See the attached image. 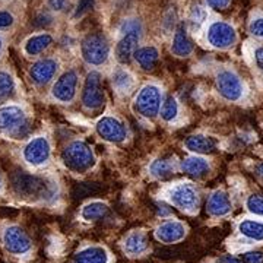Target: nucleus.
<instances>
[{"mask_svg":"<svg viewBox=\"0 0 263 263\" xmlns=\"http://www.w3.org/2000/svg\"><path fill=\"white\" fill-rule=\"evenodd\" d=\"M12 189L22 197H47L53 193L51 184L43 177L34 174H27L24 171L15 173L12 176Z\"/></svg>","mask_w":263,"mask_h":263,"instance_id":"1","label":"nucleus"},{"mask_svg":"<svg viewBox=\"0 0 263 263\" xmlns=\"http://www.w3.org/2000/svg\"><path fill=\"white\" fill-rule=\"evenodd\" d=\"M63 162L66 167L76 173H82L89 170L95 164V157L92 149L85 142L75 141L66 146L63 151Z\"/></svg>","mask_w":263,"mask_h":263,"instance_id":"2","label":"nucleus"},{"mask_svg":"<svg viewBox=\"0 0 263 263\" xmlns=\"http://www.w3.org/2000/svg\"><path fill=\"white\" fill-rule=\"evenodd\" d=\"M110 54L107 38L101 34H91L82 41V56L89 65H103Z\"/></svg>","mask_w":263,"mask_h":263,"instance_id":"3","label":"nucleus"},{"mask_svg":"<svg viewBox=\"0 0 263 263\" xmlns=\"http://www.w3.org/2000/svg\"><path fill=\"white\" fill-rule=\"evenodd\" d=\"M161 100L162 94L160 88L155 85H146L145 88H142L135 100V110L143 117L152 119L160 113Z\"/></svg>","mask_w":263,"mask_h":263,"instance_id":"4","label":"nucleus"},{"mask_svg":"<svg viewBox=\"0 0 263 263\" xmlns=\"http://www.w3.org/2000/svg\"><path fill=\"white\" fill-rule=\"evenodd\" d=\"M170 202L184 212H196L199 208V193L190 183H180L168 192Z\"/></svg>","mask_w":263,"mask_h":263,"instance_id":"5","label":"nucleus"},{"mask_svg":"<svg viewBox=\"0 0 263 263\" xmlns=\"http://www.w3.org/2000/svg\"><path fill=\"white\" fill-rule=\"evenodd\" d=\"M216 89L228 101H238L245 94V86L231 70H221L216 76Z\"/></svg>","mask_w":263,"mask_h":263,"instance_id":"6","label":"nucleus"},{"mask_svg":"<svg viewBox=\"0 0 263 263\" xmlns=\"http://www.w3.org/2000/svg\"><path fill=\"white\" fill-rule=\"evenodd\" d=\"M82 103L88 110H97L104 104L101 75L98 72H91L86 76L82 91Z\"/></svg>","mask_w":263,"mask_h":263,"instance_id":"7","label":"nucleus"},{"mask_svg":"<svg viewBox=\"0 0 263 263\" xmlns=\"http://www.w3.org/2000/svg\"><path fill=\"white\" fill-rule=\"evenodd\" d=\"M3 243L6 250L12 254H24L31 249V240L27 233L19 227H9L5 230Z\"/></svg>","mask_w":263,"mask_h":263,"instance_id":"8","label":"nucleus"},{"mask_svg":"<svg viewBox=\"0 0 263 263\" xmlns=\"http://www.w3.org/2000/svg\"><path fill=\"white\" fill-rule=\"evenodd\" d=\"M97 133L103 138L104 141L119 143L126 139V127L123 123L114 117H103L97 123Z\"/></svg>","mask_w":263,"mask_h":263,"instance_id":"9","label":"nucleus"},{"mask_svg":"<svg viewBox=\"0 0 263 263\" xmlns=\"http://www.w3.org/2000/svg\"><path fill=\"white\" fill-rule=\"evenodd\" d=\"M208 40L214 47L228 48L234 44L237 35L231 25H228L226 22H215L209 27Z\"/></svg>","mask_w":263,"mask_h":263,"instance_id":"10","label":"nucleus"},{"mask_svg":"<svg viewBox=\"0 0 263 263\" xmlns=\"http://www.w3.org/2000/svg\"><path fill=\"white\" fill-rule=\"evenodd\" d=\"M78 86V75L75 70H67L57 79V82L53 86V97L62 101L69 103L73 100Z\"/></svg>","mask_w":263,"mask_h":263,"instance_id":"11","label":"nucleus"},{"mask_svg":"<svg viewBox=\"0 0 263 263\" xmlns=\"http://www.w3.org/2000/svg\"><path fill=\"white\" fill-rule=\"evenodd\" d=\"M50 143L46 138H35L24 149V158L31 165H43L50 158Z\"/></svg>","mask_w":263,"mask_h":263,"instance_id":"12","label":"nucleus"},{"mask_svg":"<svg viewBox=\"0 0 263 263\" xmlns=\"http://www.w3.org/2000/svg\"><path fill=\"white\" fill-rule=\"evenodd\" d=\"M25 113L21 107L6 105L0 108V130L15 132L25 126Z\"/></svg>","mask_w":263,"mask_h":263,"instance_id":"13","label":"nucleus"},{"mask_svg":"<svg viewBox=\"0 0 263 263\" xmlns=\"http://www.w3.org/2000/svg\"><path fill=\"white\" fill-rule=\"evenodd\" d=\"M141 38V31H126L123 38L116 47V57L120 63H127L138 51V43Z\"/></svg>","mask_w":263,"mask_h":263,"instance_id":"14","label":"nucleus"},{"mask_svg":"<svg viewBox=\"0 0 263 263\" xmlns=\"http://www.w3.org/2000/svg\"><path fill=\"white\" fill-rule=\"evenodd\" d=\"M184 235H186V228L179 221H167V222H162L157 228V231H155V237L160 241L167 243V245L177 243V241L184 238Z\"/></svg>","mask_w":263,"mask_h":263,"instance_id":"15","label":"nucleus"},{"mask_svg":"<svg viewBox=\"0 0 263 263\" xmlns=\"http://www.w3.org/2000/svg\"><path fill=\"white\" fill-rule=\"evenodd\" d=\"M57 67H59V65L53 59L40 60L31 67V78L35 84L46 85L53 79V76L56 75Z\"/></svg>","mask_w":263,"mask_h":263,"instance_id":"16","label":"nucleus"},{"mask_svg":"<svg viewBox=\"0 0 263 263\" xmlns=\"http://www.w3.org/2000/svg\"><path fill=\"white\" fill-rule=\"evenodd\" d=\"M208 212L212 216H226L231 212V200L227 195L226 192L222 190H215L208 200Z\"/></svg>","mask_w":263,"mask_h":263,"instance_id":"17","label":"nucleus"},{"mask_svg":"<svg viewBox=\"0 0 263 263\" xmlns=\"http://www.w3.org/2000/svg\"><path fill=\"white\" fill-rule=\"evenodd\" d=\"M73 263H108V254L103 247L92 246L76 254Z\"/></svg>","mask_w":263,"mask_h":263,"instance_id":"18","label":"nucleus"},{"mask_svg":"<svg viewBox=\"0 0 263 263\" xmlns=\"http://www.w3.org/2000/svg\"><path fill=\"white\" fill-rule=\"evenodd\" d=\"M148 249V238L142 231H133L124 240V250L130 256H139Z\"/></svg>","mask_w":263,"mask_h":263,"instance_id":"19","label":"nucleus"},{"mask_svg":"<svg viewBox=\"0 0 263 263\" xmlns=\"http://www.w3.org/2000/svg\"><path fill=\"white\" fill-rule=\"evenodd\" d=\"M186 148L195 154H211L215 149V142L203 135H195V136L187 138Z\"/></svg>","mask_w":263,"mask_h":263,"instance_id":"20","label":"nucleus"},{"mask_svg":"<svg viewBox=\"0 0 263 263\" xmlns=\"http://www.w3.org/2000/svg\"><path fill=\"white\" fill-rule=\"evenodd\" d=\"M192 50H193V44H192V41L189 40L187 34H186V28L181 25V27L177 28L176 35H174L173 53L180 57H186L192 53Z\"/></svg>","mask_w":263,"mask_h":263,"instance_id":"21","label":"nucleus"},{"mask_svg":"<svg viewBox=\"0 0 263 263\" xmlns=\"http://www.w3.org/2000/svg\"><path fill=\"white\" fill-rule=\"evenodd\" d=\"M238 231H240V234L249 240L263 241V222L260 221L245 219L238 224Z\"/></svg>","mask_w":263,"mask_h":263,"instance_id":"22","label":"nucleus"},{"mask_svg":"<svg viewBox=\"0 0 263 263\" xmlns=\"http://www.w3.org/2000/svg\"><path fill=\"white\" fill-rule=\"evenodd\" d=\"M181 170L189 176L200 177V176H203L205 173L209 171V164L202 157H189L181 162Z\"/></svg>","mask_w":263,"mask_h":263,"instance_id":"23","label":"nucleus"},{"mask_svg":"<svg viewBox=\"0 0 263 263\" xmlns=\"http://www.w3.org/2000/svg\"><path fill=\"white\" fill-rule=\"evenodd\" d=\"M158 51H157V48L154 47H142L139 48L136 53H135V59H136V62L141 65L142 69H145V70H151V69H154L155 65H157V62H158Z\"/></svg>","mask_w":263,"mask_h":263,"instance_id":"24","label":"nucleus"},{"mask_svg":"<svg viewBox=\"0 0 263 263\" xmlns=\"http://www.w3.org/2000/svg\"><path fill=\"white\" fill-rule=\"evenodd\" d=\"M108 212V206L103 202H91L82 209V218L85 221H97L101 219Z\"/></svg>","mask_w":263,"mask_h":263,"instance_id":"25","label":"nucleus"},{"mask_svg":"<svg viewBox=\"0 0 263 263\" xmlns=\"http://www.w3.org/2000/svg\"><path fill=\"white\" fill-rule=\"evenodd\" d=\"M51 37L47 34H43V35H37V37H32L27 43L25 46V51L28 53L29 56H35L38 53H41L44 48H47L51 44Z\"/></svg>","mask_w":263,"mask_h":263,"instance_id":"26","label":"nucleus"},{"mask_svg":"<svg viewBox=\"0 0 263 263\" xmlns=\"http://www.w3.org/2000/svg\"><path fill=\"white\" fill-rule=\"evenodd\" d=\"M149 171L151 174L157 179H167L174 173V167L170 161L155 160L149 165Z\"/></svg>","mask_w":263,"mask_h":263,"instance_id":"27","label":"nucleus"},{"mask_svg":"<svg viewBox=\"0 0 263 263\" xmlns=\"http://www.w3.org/2000/svg\"><path fill=\"white\" fill-rule=\"evenodd\" d=\"M113 85L116 86V89L119 92L126 94V92H130L132 86H133V79H132V76L127 72L119 70L113 76Z\"/></svg>","mask_w":263,"mask_h":263,"instance_id":"28","label":"nucleus"},{"mask_svg":"<svg viewBox=\"0 0 263 263\" xmlns=\"http://www.w3.org/2000/svg\"><path fill=\"white\" fill-rule=\"evenodd\" d=\"M177 114H179V104L176 101V98L168 97L165 100V103H162V107H161V117L165 122H173L177 117Z\"/></svg>","mask_w":263,"mask_h":263,"instance_id":"29","label":"nucleus"},{"mask_svg":"<svg viewBox=\"0 0 263 263\" xmlns=\"http://www.w3.org/2000/svg\"><path fill=\"white\" fill-rule=\"evenodd\" d=\"M15 89V84H13V79L9 73H5V72H0V100H5L8 98Z\"/></svg>","mask_w":263,"mask_h":263,"instance_id":"30","label":"nucleus"},{"mask_svg":"<svg viewBox=\"0 0 263 263\" xmlns=\"http://www.w3.org/2000/svg\"><path fill=\"white\" fill-rule=\"evenodd\" d=\"M246 206L249 209V212H252L254 215L263 216V196L262 195L249 196L246 200Z\"/></svg>","mask_w":263,"mask_h":263,"instance_id":"31","label":"nucleus"},{"mask_svg":"<svg viewBox=\"0 0 263 263\" xmlns=\"http://www.w3.org/2000/svg\"><path fill=\"white\" fill-rule=\"evenodd\" d=\"M95 192H98V186L95 184V183H85V184H79L78 187L75 189V192H73V195L76 197H86L88 195H91V193H95Z\"/></svg>","mask_w":263,"mask_h":263,"instance_id":"32","label":"nucleus"},{"mask_svg":"<svg viewBox=\"0 0 263 263\" xmlns=\"http://www.w3.org/2000/svg\"><path fill=\"white\" fill-rule=\"evenodd\" d=\"M241 262L243 263H263L262 252H246L241 254Z\"/></svg>","mask_w":263,"mask_h":263,"instance_id":"33","label":"nucleus"},{"mask_svg":"<svg viewBox=\"0 0 263 263\" xmlns=\"http://www.w3.org/2000/svg\"><path fill=\"white\" fill-rule=\"evenodd\" d=\"M94 6V0H79L78 3V9L75 12V16H82L89 9H92Z\"/></svg>","mask_w":263,"mask_h":263,"instance_id":"34","label":"nucleus"},{"mask_svg":"<svg viewBox=\"0 0 263 263\" xmlns=\"http://www.w3.org/2000/svg\"><path fill=\"white\" fill-rule=\"evenodd\" d=\"M250 32L253 34L254 37L263 38V18L254 19L253 22L250 24Z\"/></svg>","mask_w":263,"mask_h":263,"instance_id":"35","label":"nucleus"},{"mask_svg":"<svg viewBox=\"0 0 263 263\" xmlns=\"http://www.w3.org/2000/svg\"><path fill=\"white\" fill-rule=\"evenodd\" d=\"M13 24V18L9 12H0V28H8Z\"/></svg>","mask_w":263,"mask_h":263,"instance_id":"36","label":"nucleus"},{"mask_svg":"<svg viewBox=\"0 0 263 263\" xmlns=\"http://www.w3.org/2000/svg\"><path fill=\"white\" fill-rule=\"evenodd\" d=\"M208 5L212 8V9L216 10H222L226 9L227 6L230 5V0H206Z\"/></svg>","mask_w":263,"mask_h":263,"instance_id":"37","label":"nucleus"},{"mask_svg":"<svg viewBox=\"0 0 263 263\" xmlns=\"http://www.w3.org/2000/svg\"><path fill=\"white\" fill-rule=\"evenodd\" d=\"M48 5L54 10H63L69 3H67V0H48Z\"/></svg>","mask_w":263,"mask_h":263,"instance_id":"38","label":"nucleus"},{"mask_svg":"<svg viewBox=\"0 0 263 263\" xmlns=\"http://www.w3.org/2000/svg\"><path fill=\"white\" fill-rule=\"evenodd\" d=\"M51 22V18L48 15H40L35 21H34V25L35 27H43V25H48Z\"/></svg>","mask_w":263,"mask_h":263,"instance_id":"39","label":"nucleus"},{"mask_svg":"<svg viewBox=\"0 0 263 263\" xmlns=\"http://www.w3.org/2000/svg\"><path fill=\"white\" fill-rule=\"evenodd\" d=\"M254 57H256V63H257V66H259V67H260V69L263 70V47L257 48V50H256Z\"/></svg>","mask_w":263,"mask_h":263,"instance_id":"40","label":"nucleus"},{"mask_svg":"<svg viewBox=\"0 0 263 263\" xmlns=\"http://www.w3.org/2000/svg\"><path fill=\"white\" fill-rule=\"evenodd\" d=\"M218 263H243V262H240L238 259H235L234 256H222L219 260H218Z\"/></svg>","mask_w":263,"mask_h":263,"instance_id":"41","label":"nucleus"},{"mask_svg":"<svg viewBox=\"0 0 263 263\" xmlns=\"http://www.w3.org/2000/svg\"><path fill=\"white\" fill-rule=\"evenodd\" d=\"M256 171H257V174H259V176H260V177L263 179V162H262V164H259V165H257Z\"/></svg>","mask_w":263,"mask_h":263,"instance_id":"42","label":"nucleus"},{"mask_svg":"<svg viewBox=\"0 0 263 263\" xmlns=\"http://www.w3.org/2000/svg\"><path fill=\"white\" fill-rule=\"evenodd\" d=\"M2 186H3V183H2V177H0V190H2Z\"/></svg>","mask_w":263,"mask_h":263,"instance_id":"43","label":"nucleus"},{"mask_svg":"<svg viewBox=\"0 0 263 263\" xmlns=\"http://www.w3.org/2000/svg\"><path fill=\"white\" fill-rule=\"evenodd\" d=\"M0 50H2V40H0Z\"/></svg>","mask_w":263,"mask_h":263,"instance_id":"44","label":"nucleus"}]
</instances>
